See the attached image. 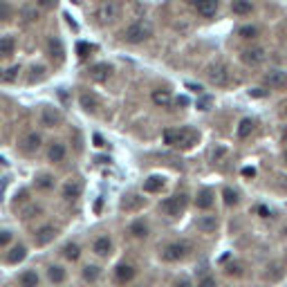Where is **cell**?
<instances>
[{
	"label": "cell",
	"mask_w": 287,
	"mask_h": 287,
	"mask_svg": "<svg viewBox=\"0 0 287 287\" xmlns=\"http://www.w3.org/2000/svg\"><path fill=\"white\" fill-rule=\"evenodd\" d=\"M153 103H157V106H168V103H170V92L155 90L153 92Z\"/></svg>",
	"instance_id": "obj_36"
},
{
	"label": "cell",
	"mask_w": 287,
	"mask_h": 287,
	"mask_svg": "<svg viewBox=\"0 0 287 287\" xmlns=\"http://www.w3.org/2000/svg\"><path fill=\"white\" fill-rule=\"evenodd\" d=\"M95 146L96 148H103V146H106V139H103L101 135H95Z\"/></svg>",
	"instance_id": "obj_52"
},
{
	"label": "cell",
	"mask_w": 287,
	"mask_h": 287,
	"mask_svg": "<svg viewBox=\"0 0 287 287\" xmlns=\"http://www.w3.org/2000/svg\"><path fill=\"white\" fill-rule=\"evenodd\" d=\"M195 9L200 16L211 18V16H215V11H218V0H197Z\"/></svg>",
	"instance_id": "obj_14"
},
{
	"label": "cell",
	"mask_w": 287,
	"mask_h": 287,
	"mask_svg": "<svg viewBox=\"0 0 287 287\" xmlns=\"http://www.w3.org/2000/svg\"><path fill=\"white\" fill-rule=\"evenodd\" d=\"M254 130H256V121L251 117H245V119H240L238 121V137L240 139H247Z\"/></svg>",
	"instance_id": "obj_27"
},
{
	"label": "cell",
	"mask_w": 287,
	"mask_h": 287,
	"mask_svg": "<svg viewBox=\"0 0 287 287\" xmlns=\"http://www.w3.org/2000/svg\"><path fill=\"white\" fill-rule=\"evenodd\" d=\"M61 195L65 197V200H70V202H72V200H76V197L81 195V186L76 184V182H65L63 184V189H61Z\"/></svg>",
	"instance_id": "obj_26"
},
{
	"label": "cell",
	"mask_w": 287,
	"mask_h": 287,
	"mask_svg": "<svg viewBox=\"0 0 287 287\" xmlns=\"http://www.w3.org/2000/svg\"><path fill=\"white\" fill-rule=\"evenodd\" d=\"M81 276H83L85 283L99 281V276H101V267H99V265H85L83 269H81Z\"/></svg>",
	"instance_id": "obj_28"
},
{
	"label": "cell",
	"mask_w": 287,
	"mask_h": 287,
	"mask_svg": "<svg viewBox=\"0 0 287 287\" xmlns=\"http://www.w3.org/2000/svg\"><path fill=\"white\" fill-rule=\"evenodd\" d=\"M238 36L245 38V41H254V38L261 36V32H258V27H256V25H242L238 29Z\"/></svg>",
	"instance_id": "obj_35"
},
{
	"label": "cell",
	"mask_w": 287,
	"mask_h": 287,
	"mask_svg": "<svg viewBox=\"0 0 287 287\" xmlns=\"http://www.w3.org/2000/svg\"><path fill=\"white\" fill-rule=\"evenodd\" d=\"M164 186H166V180L162 175H150L148 180L144 182V191L146 193H160V191H164Z\"/></svg>",
	"instance_id": "obj_20"
},
{
	"label": "cell",
	"mask_w": 287,
	"mask_h": 287,
	"mask_svg": "<svg viewBox=\"0 0 287 287\" xmlns=\"http://www.w3.org/2000/svg\"><path fill=\"white\" fill-rule=\"evenodd\" d=\"M177 103H180V106H186V103H189V99H186V96H177Z\"/></svg>",
	"instance_id": "obj_56"
},
{
	"label": "cell",
	"mask_w": 287,
	"mask_h": 287,
	"mask_svg": "<svg viewBox=\"0 0 287 287\" xmlns=\"http://www.w3.org/2000/svg\"><path fill=\"white\" fill-rule=\"evenodd\" d=\"M175 287H193V283L189 281L186 276H182V278H177L175 281Z\"/></svg>",
	"instance_id": "obj_50"
},
{
	"label": "cell",
	"mask_w": 287,
	"mask_h": 287,
	"mask_svg": "<svg viewBox=\"0 0 287 287\" xmlns=\"http://www.w3.org/2000/svg\"><path fill=\"white\" fill-rule=\"evenodd\" d=\"M79 106L83 108L85 112H90V115L99 110V101H96V96L90 95V92H81L79 95Z\"/></svg>",
	"instance_id": "obj_19"
},
{
	"label": "cell",
	"mask_w": 287,
	"mask_h": 287,
	"mask_svg": "<svg viewBox=\"0 0 287 287\" xmlns=\"http://www.w3.org/2000/svg\"><path fill=\"white\" fill-rule=\"evenodd\" d=\"M41 144H43V139H41V135H38V133L27 135V137L23 139V153L34 155L38 148H41Z\"/></svg>",
	"instance_id": "obj_17"
},
{
	"label": "cell",
	"mask_w": 287,
	"mask_h": 287,
	"mask_svg": "<svg viewBox=\"0 0 287 287\" xmlns=\"http://www.w3.org/2000/svg\"><path fill=\"white\" fill-rule=\"evenodd\" d=\"M135 200H130V195H126L123 197V202H121V207L126 209V211H130V209H139V207H144V200L139 195H133Z\"/></svg>",
	"instance_id": "obj_38"
},
{
	"label": "cell",
	"mask_w": 287,
	"mask_h": 287,
	"mask_svg": "<svg viewBox=\"0 0 287 287\" xmlns=\"http://www.w3.org/2000/svg\"><path fill=\"white\" fill-rule=\"evenodd\" d=\"M242 271H245V269H242L238 263H234V265L227 267V274H229V276H242Z\"/></svg>",
	"instance_id": "obj_44"
},
{
	"label": "cell",
	"mask_w": 287,
	"mask_h": 287,
	"mask_svg": "<svg viewBox=\"0 0 287 287\" xmlns=\"http://www.w3.org/2000/svg\"><path fill=\"white\" fill-rule=\"evenodd\" d=\"M150 36H153V25L146 21H135L133 25H128L126 32H123L126 43H144V41H148Z\"/></svg>",
	"instance_id": "obj_3"
},
{
	"label": "cell",
	"mask_w": 287,
	"mask_h": 287,
	"mask_svg": "<svg viewBox=\"0 0 287 287\" xmlns=\"http://www.w3.org/2000/svg\"><path fill=\"white\" fill-rule=\"evenodd\" d=\"M14 48H16V41L9 36L0 38V59H7V56H11L14 54Z\"/></svg>",
	"instance_id": "obj_32"
},
{
	"label": "cell",
	"mask_w": 287,
	"mask_h": 287,
	"mask_svg": "<svg viewBox=\"0 0 287 287\" xmlns=\"http://www.w3.org/2000/svg\"><path fill=\"white\" fill-rule=\"evenodd\" d=\"M222 200H224V204H227V207H236V204L240 202V195H238V191H236V189L224 186V189H222Z\"/></svg>",
	"instance_id": "obj_33"
},
{
	"label": "cell",
	"mask_w": 287,
	"mask_h": 287,
	"mask_svg": "<svg viewBox=\"0 0 287 287\" xmlns=\"http://www.w3.org/2000/svg\"><path fill=\"white\" fill-rule=\"evenodd\" d=\"M41 121H43V126L56 128L61 123V112L56 110V108H52V106H45L43 108V112H41Z\"/></svg>",
	"instance_id": "obj_10"
},
{
	"label": "cell",
	"mask_w": 287,
	"mask_h": 287,
	"mask_svg": "<svg viewBox=\"0 0 287 287\" xmlns=\"http://www.w3.org/2000/svg\"><path fill=\"white\" fill-rule=\"evenodd\" d=\"M186 207H189V193H175L162 202V213L168 218H180L186 211Z\"/></svg>",
	"instance_id": "obj_2"
},
{
	"label": "cell",
	"mask_w": 287,
	"mask_h": 287,
	"mask_svg": "<svg viewBox=\"0 0 287 287\" xmlns=\"http://www.w3.org/2000/svg\"><path fill=\"white\" fill-rule=\"evenodd\" d=\"M242 175H245V177H254L256 170L254 168H242Z\"/></svg>",
	"instance_id": "obj_54"
},
{
	"label": "cell",
	"mask_w": 287,
	"mask_h": 287,
	"mask_svg": "<svg viewBox=\"0 0 287 287\" xmlns=\"http://www.w3.org/2000/svg\"><path fill=\"white\" fill-rule=\"evenodd\" d=\"M11 240H14V234L9 229H0V247H9Z\"/></svg>",
	"instance_id": "obj_39"
},
{
	"label": "cell",
	"mask_w": 287,
	"mask_h": 287,
	"mask_svg": "<svg viewBox=\"0 0 287 287\" xmlns=\"http://www.w3.org/2000/svg\"><path fill=\"white\" fill-rule=\"evenodd\" d=\"M45 72H48V70L43 68V65H34L32 74H29V81H32V83H36L38 79H43V76H45Z\"/></svg>",
	"instance_id": "obj_40"
},
{
	"label": "cell",
	"mask_w": 287,
	"mask_h": 287,
	"mask_svg": "<svg viewBox=\"0 0 287 287\" xmlns=\"http://www.w3.org/2000/svg\"><path fill=\"white\" fill-rule=\"evenodd\" d=\"M25 258H27V247L25 245H14L5 256V261L9 263V265H18V263H23Z\"/></svg>",
	"instance_id": "obj_13"
},
{
	"label": "cell",
	"mask_w": 287,
	"mask_h": 287,
	"mask_svg": "<svg viewBox=\"0 0 287 287\" xmlns=\"http://www.w3.org/2000/svg\"><path fill=\"white\" fill-rule=\"evenodd\" d=\"M193 254V245L186 240H173L168 245L162 247V261L164 263H180L186 261Z\"/></svg>",
	"instance_id": "obj_1"
},
{
	"label": "cell",
	"mask_w": 287,
	"mask_h": 287,
	"mask_svg": "<svg viewBox=\"0 0 287 287\" xmlns=\"http://www.w3.org/2000/svg\"><path fill=\"white\" fill-rule=\"evenodd\" d=\"M41 213H43V209L38 207V204H29V202H27V207L23 209V218L32 220V218H36V215H41Z\"/></svg>",
	"instance_id": "obj_37"
},
{
	"label": "cell",
	"mask_w": 287,
	"mask_h": 287,
	"mask_svg": "<svg viewBox=\"0 0 287 287\" xmlns=\"http://www.w3.org/2000/svg\"><path fill=\"white\" fill-rule=\"evenodd\" d=\"M23 18H25V21H38V11L32 9V7H25V9H23Z\"/></svg>",
	"instance_id": "obj_43"
},
{
	"label": "cell",
	"mask_w": 287,
	"mask_h": 287,
	"mask_svg": "<svg viewBox=\"0 0 287 287\" xmlns=\"http://www.w3.org/2000/svg\"><path fill=\"white\" fill-rule=\"evenodd\" d=\"M36 2H38V7H41V9L49 11V9H54V7H56V2H59V0H36Z\"/></svg>",
	"instance_id": "obj_45"
},
{
	"label": "cell",
	"mask_w": 287,
	"mask_h": 287,
	"mask_svg": "<svg viewBox=\"0 0 287 287\" xmlns=\"http://www.w3.org/2000/svg\"><path fill=\"white\" fill-rule=\"evenodd\" d=\"M231 9H234V14H238V16H249L251 11H254V5H251L249 0H234V2H231Z\"/></svg>",
	"instance_id": "obj_30"
},
{
	"label": "cell",
	"mask_w": 287,
	"mask_h": 287,
	"mask_svg": "<svg viewBox=\"0 0 287 287\" xmlns=\"http://www.w3.org/2000/svg\"><path fill=\"white\" fill-rule=\"evenodd\" d=\"M7 18H11V7L7 0H0V23L7 21Z\"/></svg>",
	"instance_id": "obj_41"
},
{
	"label": "cell",
	"mask_w": 287,
	"mask_h": 287,
	"mask_svg": "<svg viewBox=\"0 0 287 287\" xmlns=\"http://www.w3.org/2000/svg\"><path fill=\"white\" fill-rule=\"evenodd\" d=\"M18 283H21V287H38L41 278H38V274L34 269H25L21 276H18Z\"/></svg>",
	"instance_id": "obj_25"
},
{
	"label": "cell",
	"mask_w": 287,
	"mask_h": 287,
	"mask_svg": "<svg viewBox=\"0 0 287 287\" xmlns=\"http://www.w3.org/2000/svg\"><path fill=\"white\" fill-rule=\"evenodd\" d=\"M34 184H36L38 191H52L54 189V177L49 175V173H41V175H36Z\"/></svg>",
	"instance_id": "obj_31"
},
{
	"label": "cell",
	"mask_w": 287,
	"mask_h": 287,
	"mask_svg": "<svg viewBox=\"0 0 287 287\" xmlns=\"http://www.w3.org/2000/svg\"><path fill=\"white\" fill-rule=\"evenodd\" d=\"M81 245L79 242H68V245H63V249H61V254H63V258L65 261H70V263H76L81 258Z\"/></svg>",
	"instance_id": "obj_21"
},
{
	"label": "cell",
	"mask_w": 287,
	"mask_h": 287,
	"mask_svg": "<svg viewBox=\"0 0 287 287\" xmlns=\"http://www.w3.org/2000/svg\"><path fill=\"white\" fill-rule=\"evenodd\" d=\"M256 213H258L261 218H265V220H269V218H271V211L265 207V204H258V207H256Z\"/></svg>",
	"instance_id": "obj_48"
},
{
	"label": "cell",
	"mask_w": 287,
	"mask_h": 287,
	"mask_svg": "<svg viewBox=\"0 0 287 287\" xmlns=\"http://www.w3.org/2000/svg\"><path fill=\"white\" fill-rule=\"evenodd\" d=\"M65 21H68V25L72 27V29H76V25H74V21H72V16H70V14H65Z\"/></svg>",
	"instance_id": "obj_55"
},
{
	"label": "cell",
	"mask_w": 287,
	"mask_h": 287,
	"mask_svg": "<svg viewBox=\"0 0 287 287\" xmlns=\"http://www.w3.org/2000/svg\"><path fill=\"white\" fill-rule=\"evenodd\" d=\"M128 234L133 236V238H139V240H144L146 236L150 234V229H148V224L144 222V220H135L130 227H128Z\"/></svg>",
	"instance_id": "obj_22"
},
{
	"label": "cell",
	"mask_w": 287,
	"mask_h": 287,
	"mask_svg": "<svg viewBox=\"0 0 287 287\" xmlns=\"http://www.w3.org/2000/svg\"><path fill=\"white\" fill-rule=\"evenodd\" d=\"M59 236V229L54 227V224H45V227H41L36 231V245H48V242H52L54 238Z\"/></svg>",
	"instance_id": "obj_11"
},
{
	"label": "cell",
	"mask_w": 287,
	"mask_h": 287,
	"mask_svg": "<svg viewBox=\"0 0 287 287\" xmlns=\"http://www.w3.org/2000/svg\"><path fill=\"white\" fill-rule=\"evenodd\" d=\"M197 229L204 231V234H213L218 229V220L213 218V215H202V218L197 220Z\"/></svg>",
	"instance_id": "obj_29"
},
{
	"label": "cell",
	"mask_w": 287,
	"mask_h": 287,
	"mask_svg": "<svg viewBox=\"0 0 287 287\" xmlns=\"http://www.w3.org/2000/svg\"><path fill=\"white\" fill-rule=\"evenodd\" d=\"M197 287H218V283H215V278L213 276H204L202 281L197 283Z\"/></svg>",
	"instance_id": "obj_47"
},
{
	"label": "cell",
	"mask_w": 287,
	"mask_h": 287,
	"mask_svg": "<svg viewBox=\"0 0 287 287\" xmlns=\"http://www.w3.org/2000/svg\"><path fill=\"white\" fill-rule=\"evenodd\" d=\"M265 85L271 88V90H283V88H287V72H283V70H269L265 74Z\"/></svg>",
	"instance_id": "obj_8"
},
{
	"label": "cell",
	"mask_w": 287,
	"mask_h": 287,
	"mask_svg": "<svg viewBox=\"0 0 287 287\" xmlns=\"http://www.w3.org/2000/svg\"><path fill=\"white\" fill-rule=\"evenodd\" d=\"M265 61V49L263 48H245L240 52V63L245 65H258Z\"/></svg>",
	"instance_id": "obj_9"
},
{
	"label": "cell",
	"mask_w": 287,
	"mask_h": 287,
	"mask_svg": "<svg viewBox=\"0 0 287 287\" xmlns=\"http://www.w3.org/2000/svg\"><path fill=\"white\" fill-rule=\"evenodd\" d=\"M112 70L115 68H112L110 63H96V65H92L90 68V76L95 81H106L108 76L112 74Z\"/></svg>",
	"instance_id": "obj_18"
},
{
	"label": "cell",
	"mask_w": 287,
	"mask_h": 287,
	"mask_svg": "<svg viewBox=\"0 0 287 287\" xmlns=\"http://www.w3.org/2000/svg\"><path fill=\"white\" fill-rule=\"evenodd\" d=\"M5 184H7V180H0V200H2V189H5Z\"/></svg>",
	"instance_id": "obj_58"
},
{
	"label": "cell",
	"mask_w": 287,
	"mask_h": 287,
	"mask_svg": "<svg viewBox=\"0 0 287 287\" xmlns=\"http://www.w3.org/2000/svg\"><path fill=\"white\" fill-rule=\"evenodd\" d=\"M115 281L119 283V285H126V283H130L135 276H137V267L130 265V263H121V265L115 267Z\"/></svg>",
	"instance_id": "obj_7"
},
{
	"label": "cell",
	"mask_w": 287,
	"mask_h": 287,
	"mask_svg": "<svg viewBox=\"0 0 287 287\" xmlns=\"http://www.w3.org/2000/svg\"><path fill=\"white\" fill-rule=\"evenodd\" d=\"M48 52H49V56H52L54 61H61L63 59V43L59 41L56 36H49L48 38Z\"/></svg>",
	"instance_id": "obj_23"
},
{
	"label": "cell",
	"mask_w": 287,
	"mask_h": 287,
	"mask_svg": "<svg viewBox=\"0 0 287 287\" xmlns=\"http://www.w3.org/2000/svg\"><path fill=\"white\" fill-rule=\"evenodd\" d=\"M186 88L193 92H197V95H202V85H197V83H186Z\"/></svg>",
	"instance_id": "obj_53"
},
{
	"label": "cell",
	"mask_w": 287,
	"mask_h": 287,
	"mask_svg": "<svg viewBox=\"0 0 287 287\" xmlns=\"http://www.w3.org/2000/svg\"><path fill=\"white\" fill-rule=\"evenodd\" d=\"M283 160H285V164H287V150H285V153H283Z\"/></svg>",
	"instance_id": "obj_60"
},
{
	"label": "cell",
	"mask_w": 287,
	"mask_h": 287,
	"mask_svg": "<svg viewBox=\"0 0 287 287\" xmlns=\"http://www.w3.org/2000/svg\"><path fill=\"white\" fill-rule=\"evenodd\" d=\"M224 153H227V148H224V146H218V148H215V150L211 153V160H213V162H218Z\"/></svg>",
	"instance_id": "obj_49"
},
{
	"label": "cell",
	"mask_w": 287,
	"mask_h": 287,
	"mask_svg": "<svg viewBox=\"0 0 287 287\" xmlns=\"http://www.w3.org/2000/svg\"><path fill=\"white\" fill-rule=\"evenodd\" d=\"M186 2H189V5H193V7L197 5V0H186Z\"/></svg>",
	"instance_id": "obj_59"
},
{
	"label": "cell",
	"mask_w": 287,
	"mask_h": 287,
	"mask_svg": "<svg viewBox=\"0 0 287 287\" xmlns=\"http://www.w3.org/2000/svg\"><path fill=\"white\" fill-rule=\"evenodd\" d=\"M204 74H207L209 83H213V85H227V81H229V70H227V65H224V63L207 65Z\"/></svg>",
	"instance_id": "obj_5"
},
{
	"label": "cell",
	"mask_w": 287,
	"mask_h": 287,
	"mask_svg": "<svg viewBox=\"0 0 287 287\" xmlns=\"http://www.w3.org/2000/svg\"><path fill=\"white\" fill-rule=\"evenodd\" d=\"M101 207H103V200H96V202H95V211H101Z\"/></svg>",
	"instance_id": "obj_57"
},
{
	"label": "cell",
	"mask_w": 287,
	"mask_h": 287,
	"mask_svg": "<svg viewBox=\"0 0 287 287\" xmlns=\"http://www.w3.org/2000/svg\"><path fill=\"white\" fill-rule=\"evenodd\" d=\"M249 95L251 96H267V90H263V88H251Z\"/></svg>",
	"instance_id": "obj_51"
},
{
	"label": "cell",
	"mask_w": 287,
	"mask_h": 287,
	"mask_svg": "<svg viewBox=\"0 0 287 287\" xmlns=\"http://www.w3.org/2000/svg\"><path fill=\"white\" fill-rule=\"evenodd\" d=\"M65 155H68V150H65V146L61 142H52L48 146V160L52 162V164H59V162H63Z\"/></svg>",
	"instance_id": "obj_12"
},
{
	"label": "cell",
	"mask_w": 287,
	"mask_h": 287,
	"mask_svg": "<svg viewBox=\"0 0 287 287\" xmlns=\"http://www.w3.org/2000/svg\"><path fill=\"white\" fill-rule=\"evenodd\" d=\"M48 278H49V283H54V285H61V283L68 278V271H65L61 265H49L48 267Z\"/></svg>",
	"instance_id": "obj_24"
},
{
	"label": "cell",
	"mask_w": 287,
	"mask_h": 287,
	"mask_svg": "<svg viewBox=\"0 0 287 287\" xmlns=\"http://www.w3.org/2000/svg\"><path fill=\"white\" fill-rule=\"evenodd\" d=\"M76 52H79V56L81 59H85V56H90V52H92V45L90 43H79V45H76Z\"/></svg>",
	"instance_id": "obj_42"
},
{
	"label": "cell",
	"mask_w": 287,
	"mask_h": 287,
	"mask_svg": "<svg viewBox=\"0 0 287 287\" xmlns=\"http://www.w3.org/2000/svg\"><path fill=\"white\" fill-rule=\"evenodd\" d=\"M117 14H119V5L115 2V0H106V2H101V5L95 9V18L99 23H103V25H108V23L115 21Z\"/></svg>",
	"instance_id": "obj_6"
},
{
	"label": "cell",
	"mask_w": 287,
	"mask_h": 287,
	"mask_svg": "<svg viewBox=\"0 0 287 287\" xmlns=\"http://www.w3.org/2000/svg\"><path fill=\"white\" fill-rule=\"evenodd\" d=\"M135 287H139V285H135Z\"/></svg>",
	"instance_id": "obj_61"
},
{
	"label": "cell",
	"mask_w": 287,
	"mask_h": 287,
	"mask_svg": "<svg viewBox=\"0 0 287 287\" xmlns=\"http://www.w3.org/2000/svg\"><path fill=\"white\" fill-rule=\"evenodd\" d=\"M211 103H213L211 96H200V101H197V108H200V110H209V108H211Z\"/></svg>",
	"instance_id": "obj_46"
},
{
	"label": "cell",
	"mask_w": 287,
	"mask_h": 287,
	"mask_svg": "<svg viewBox=\"0 0 287 287\" xmlns=\"http://www.w3.org/2000/svg\"><path fill=\"white\" fill-rule=\"evenodd\" d=\"M92 251H95L96 256H110V251H112V240L108 238V236H99V238L95 240V245H92Z\"/></svg>",
	"instance_id": "obj_16"
},
{
	"label": "cell",
	"mask_w": 287,
	"mask_h": 287,
	"mask_svg": "<svg viewBox=\"0 0 287 287\" xmlns=\"http://www.w3.org/2000/svg\"><path fill=\"white\" fill-rule=\"evenodd\" d=\"M195 135H189V130H166L164 133V144L175 146V148H189Z\"/></svg>",
	"instance_id": "obj_4"
},
{
	"label": "cell",
	"mask_w": 287,
	"mask_h": 287,
	"mask_svg": "<svg viewBox=\"0 0 287 287\" xmlns=\"http://www.w3.org/2000/svg\"><path fill=\"white\" fill-rule=\"evenodd\" d=\"M213 200H215V197H213L211 189H200V191H197V197H195V207L207 211V209L213 207Z\"/></svg>",
	"instance_id": "obj_15"
},
{
	"label": "cell",
	"mask_w": 287,
	"mask_h": 287,
	"mask_svg": "<svg viewBox=\"0 0 287 287\" xmlns=\"http://www.w3.org/2000/svg\"><path fill=\"white\" fill-rule=\"evenodd\" d=\"M18 72H21V65H11V68L0 70V81H2V83H14Z\"/></svg>",
	"instance_id": "obj_34"
}]
</instances>
